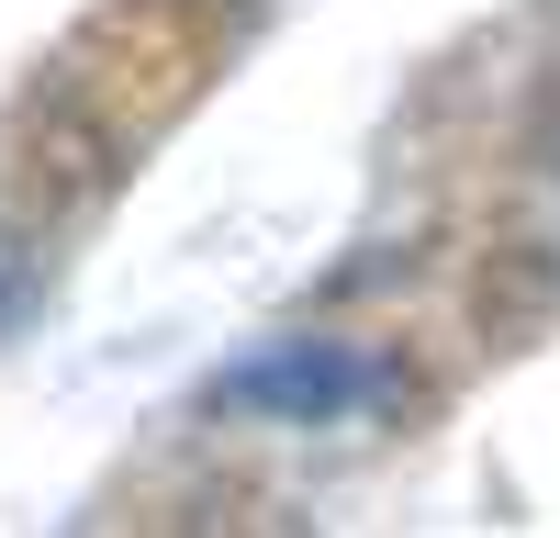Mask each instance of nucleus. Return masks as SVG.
Returning a JSON list of instances; mask_svg holds the SVG:
<instances>
[{
	"mask_svg": "<svg viewBox=\"0 0 560 538\" xmlns=\"http://www.w3.org/2000/svg\"><path fill=\"white\" fill-rule=\"evenodd\" d=\"M393 359H370L348 337H269L258 359H236V371L213 382L224 416H258V426H348L370 416V404H393Z\"/></svg>",
	"mask_w": 560,
	"mask_h": 538,
	"instance_id": "obj_1",
	"label": "nucleus"
}]
</instances>
